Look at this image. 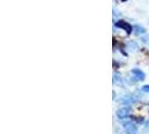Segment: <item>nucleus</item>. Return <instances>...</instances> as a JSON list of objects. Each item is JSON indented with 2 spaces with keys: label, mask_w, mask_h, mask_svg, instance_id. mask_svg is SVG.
Listing matches in <instances>:
<instances>
[{
  "label": "nucleus",
  "mask_w": 149,
  "mask_h": 134,
  "mask_svg": "<svg viewBox=\"0 0 149 134\" xmlns=\"http://www.w3.org/2000/svg\"><path fill=\"white\" fill-rule=\"evenodd\" d=\"M141 40H142V43H143V44L149 45V36H145V37H142Z\"/></svg>",
  "instance_id": "obj_10"
},
{
  "label": "nucleus",
  "mask_w": 149,
  "mask_h": 134,
  "mask_svg": "<svg viewBox=\"0 0 149 134\" xmlns=\"http://www.w3.org/2000/svg\"><path fill=\"white\" fill-rule=\"evenodd\" d=\"M131 74L134 75V77L137 81H140V82L143 81L145 77H146L145 73L142 72L141 69H139V68H134V69H131Z\"/></svg>",
  "instance_id": "obj_3"
},
{
  "label": "nucleus",
  "mask_w": 149,
  "mask_h": 134,
  "mask_svg": "<svg viewBox=\"0 0 149 134\" xmlns=\"http://www.w3.org/2000/svg\"><path fill=\"white\" fill-rule=\"evenodd\" d=\"M137 101V97L134 96V95H130V94H127V95H123L122 97L119 98V102L121 104H125V105H129V104H132Z\"/></svg>",
  "instance_id": "obj_2"
},
{
  "label": "nucleus",
  "mask_w": 149,
  "mask_h": 134,
  "mask_svg": "<svg viewBox=\"0 0 149 134\" xmlns=\"http://www.w3.org/2000/svg\"><path fill=\"white\" fill-rule=\"evenodd\" d=\"M113 84L114 85H119V86H123V81L121 78V76L117 73L113 74Z\"/></svg>",
  "instance_id": "obj_6"
},
{
  "label": "nucleus",
  "mask_w": 149,
  "mask_h": 134,
  "mask_svg": "<svg viewBox=\"0 0 149 134\" xmlns=\"http://www.w3.org/2000/svg\"><path fill=\"white\" fill-rule=\"evenodd\" d=\"M134 35H142V34L146 32V29L143 27H141V26H139V25H136L134 27Z\"/></svg>",
  "instance_id": "obj_7"
},
{
  "label": "nucleus",
  "mask_w": 149,
  "mask_h": 134,
  "mask_svg": "<svg viewBox=\"0 0 149 134\" xmlns=\"http://www.w3.org/2000/svg\"><path fill=\"white\" fill-rule=\"evenodd\" d=\"M126 46H127L128 49L131 50V52H137L139 49V45H138L137 41H134V40H129V41H127Z\"/></svg>",
  "instance_id": "obj_5"
},
{
  "label": "nucleus",
  "mask_w": 149,
  "mask_h": 134,
  "mask_svg": "<svg viewBox=\"0 0 149 134\" xmlns=\"http://www.w3.org/2000/svg\"><path fill=\"white\" fill-rule=\"evenodd\" d=\"M123 126H125L126 134H138V127L132 121L123 122Z\"/></svg>",
  "instance_id": "obj_1"
},
{
  "label": "nucleus",
  "mask_w": 149,
  "mask_h": 134,
  "mask_svg": "<svg viewBox=\"0 0 149 134\" xmlns=\"http://www.w3.org/2000/svg\"><path fill=\"white\" fill-rule=\"evenodd\" d=\"M117 26H118V27H121V28H123V29H127L129 34L131 32V27H130L128 23H126L125 21H118L117 22Z\"/></svg>",
  "instance_id": "obj_8"
},
{
  "label": "nucleus",
  "mask_w": 149,
  "mask_h": 134,
  "mask_svg": "<svg viewBox=\"0 0 149 134\" xmlns=\"http://www.w3.org/2000/svg\"><path fill=\"white\" fill-rule=\"evenodd\" d=\"M141 92H143V93H149V85H143L141 87Z\"/></svg>",
  "instance_id": "obj_9"
},
{
  "label": "nucleus",
  "mask_w": 149,
  "mask_h": 134,
  "mask_svg": "<svg viewBox=\"0 0 149 134\" xmlns=\"http://www.w3.org/2000/svg\"><path fill=\"white\" fill-rule=\"evenodd\" d=\"M129 114H130V108L129 107H122V108H119L117 111V116L120 119H126V117H128Z\"/></svg>",
  "instance_id": "obj_4"
}]
</instances>
